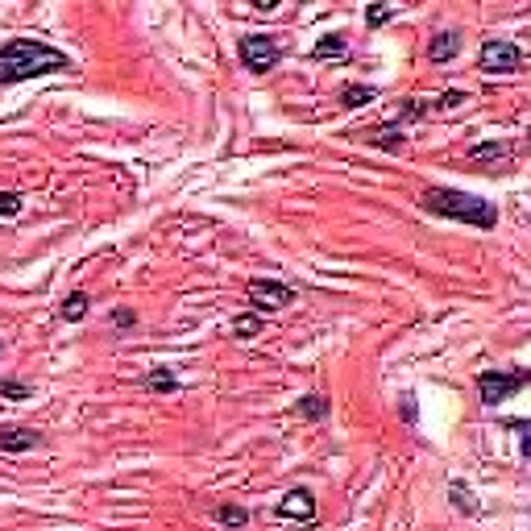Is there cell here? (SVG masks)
<instances>
[{
  "instance_id": "cell-1",
  "label": "cell",
  "mask_w": 531,
  "mask_h": 531,
  "mask_svg": "<svg viewBox=\"0 0 531 531\" xmlns=\"http://www.w3.org/2000/svg\"><path fill=\"white\" fill-rule=\"evenodd\" d=\"M67 67H71V59L63 50H54L46 42H34V38H17L9 46H0V88L38 79V75H59Z\"/></svg>"
},
{
  "instance_id": "cell-15",
  "label": "cell",
  "mask_w": 531,
  "mask_h": 531,
  "mask_svg": "<svg viewBox=\"0 0 531 531\" xmlns=\"http://www.w3.org/2000/svg\"><path fill=\"white\" fill-rule=\"evenodd\" d=\"M258 332H262V320H258V316H237V320H233V337H237V341H254Z\"/></svg>"
},
{
  "instance_id": "cell-3",
  "label": "cell",
  "mask_w": 531,
  "mask_h": 531,
  "mask_svg": "<svg viewBox=\"0 0 531 531\" xmlns=\"http://www.w3.org/2000/svg\"><path fill=\"white\" fill-rule=\"evenodd\" d=\"M478 71H486V75H515V71H523V54L507 38H486L482 50H478Z\"/></svg>"
},
{
  "instance_id": "cell-9",
  "label": "cell",
  "mask_w": 531,
  "mask_h": 531,
  "mask_svg": "<svg viewBox=\"0 0 531 531\" xmlns=\"http://www.w3.org/2000/svg\"><path fill=\"white\" fill-rule=\"evenodd\" d=\"M42 432L34 428H0V449L5 453H25V449H38Z\"/></svg>"
},
{
  "instance_id": "cell-19",
  "label": "cell",
  "mask_w": 531,
  "mask_h": 531,
  "mask_svg": "<svg viewBox=\"0 0 531 531\" xmlns=\"http://www.w3.org/2000/svg\"><path fill=\"white\" fill-rule=\"evenodd\" d=\"M0 395H5V399H30V386L17 382V378H5V382H0Z\"/></svg>"
},
{
  "instance_id": "cell-14",
  "label": "cell",
  "mask_w": 531,
  "mask_h": 531,
  "mask_svg": "<svg viewBox=\"0 0 531 531\" xmlns=\"http://www.w3.org/2000/svg\"><path fill=\"white\" fill-rule=\"evenodd\" d=\"M212 515H216L220 527H245V523H249V511L237 507V502H225V507H216Z\"/></svg>"
},
{
  "instance_id": "cell-5",
  "label": "cell",
  "mask_w": 531,
  "mask_h": 531,
  "mask_svg": "<svg viewBox=\"0 0 531 531\" xmlns=\"http://www.w3.org/2000/svg\"><path fill=\"white\" fill-rule=\"evenodd\" d=\"M237 50H241V67L254 71V75H266L270 67H278V59H283V46H278L270 34H245Z\"/></svg>"
},
{
  "instance_id": "cell-22",
  "label": "cell",
  "mask_w": 531,
  "mask_h": 531,
  "mask_svg": "<svg viewBox=\"0 0 531 531\" xmlns=\"http://www.w3.org/2000/svg\"><path fill=\"white\" fill-rule=\"evenodd\" d=\"M390 13H395V9H386V5H374V9L366 13V21H370V25H382V21H390Z\"/></svg>"
},
{
  "instance_id": "cell-6",
  "label": "cell",
  "mask_w": 531,
  "mask_h": 531,
  "mask_svg": "<svg viewBox=\"0 0 531 531\" xmlns=\"http://www.w3.org/2000/svg\"><path fill=\"white\" fill-rule=\"evenodd\" d=\"M245 295L258 312H283V307L295 299V291L287 283H274V278H254V283L245 287Z\"/></svg>"
},
{
  "instance_id": "cell-4",
  "label": "cell",
  "mask_w": 531,
  "mask_h": 531,
  "mask_svg": "<svg viewBox=\"0 0 531 531\" xmlns=\"http://www.w3.org/2000/svg\"><path fill=\"white\" fill-rule=\"evenodd\" d=\"M523 386H527V370H486V374H478V395H482L486 407L507 403L511 395H519Z\"/></svg>"
},
{
  "instance_id": "cell-8",
  "label": "cell",
  "mask_w": 531,
  "mask_h": 531,
  "mask_svg": "<svg viewBox=\"0 0 531 531\" xmlns=\"http://www.w3.org/2000/svg\"><path fill=\"white\" fill-rule=\"evenodd\" d=\"M461 46H465V34L440 30V34H432V42H428V59H432V63H449V59H457V54H461Z\"/></svg>"
},
{
  "instance_id": "cell-11",
  "label": "cell",
  "mask_w": 531,
  "mask_h": 531,
  "mask_svg": "<svg viewBox=\"0 0 531 531\" xmlns=\"http://www.w3.org/2000/svg\"><path fill=\"white\" fill-rule=\"evenodd\" d=\"M469 162H473V166H482V162H511V146H507V142L473 146V150H469Z\"/></svg>"
},
{
  "instance_id": "cell-20",
  "label": "cell",
  "mask_w": 531,
  "mask_h": 531,
  "mask_svg": "<svg viewBox=\"0 0 531 531\" xmlns=\"http://www.w3.org/2000/svg\"><path fill=\"white\" fill-rule=\"evenodd\" d=\"M0 212H5V216H17V212H21V195H17V191H0Z\"/></svg>"
},
{
  "instance_id": "cell-10",
  "label": "cell",
  "mask_w": 531,
  "mask_h": 531,
  "mask_svg": "<svg viewBox=\"0 0 531 531\" xmlns=\"http://www.w3.org/2000/svg\"><path fill=\"white\" fill-rule=\"evenodd\" d=\"M366 142L378 146V150H386V154H399L407 146V137H403L399 125H374V129H366Z\"/></svg>"
},
{
  "instance_id": "cell-25",
  "label": "cell",
  "mask_w": 531,
  "mask_h": 531,
  "mask_svg": "<svg viewBox=\"0 0 531 531\" xmlns=\"http://www.w3.org/2000/svg\"><path fill=\"white\" fill-rule=\"evenodd\" d=\"M453 498H457V507H465V511H473V502H469V494H465L461 486H453Z\"/></svg>"
},
{
  "instance_id": "cell-17",
  "label": "cell",
  "mask_w": 531,
  "mask_h": 531,
  "mask_svg": "<svg viewBox=\"0 0 531 531\" xmlns=\"http://www.w3.org/2000/svg\"><path fill=\"white\" fill-rule=\"evenodd\" d=\"M63 316L75 324V320H83V316H88V295H83V291H75L67 303H63Z\"/></svg>"
},
{
  "instance_id": "cell-21",
  "label": "cell",
  "mask_w": 531,
  "mask_h": 531,
  "mask_svg": "<svg viewBox=\"0 0 531 531\" xmlns=\"http://www.w3.org/2000/svg\"><path fill=\"white\" fill-rule=\"evenodd\" d=\"M465 100H469V96H465V92H444V96H440V100H436V108H440V113H449V108H461V104H465Z\"/></svg>"
},
{
  "instance_id": "cell-13",
  "label": "cell",
  "mask_w": 531,
  "mask_h": 531,
  "mask_svg": "<svg viewBox=\"0 0 531 531\" xmlns=\"http://www.w3.org/2000/svg\"><path fill=\"white\" fill-rule=\"evenodd\" d=\"M370 100H378L374 88H361V83H345V88H341V104L345 108H361V104H370Z\"/></svg>"
},
{
  "instance_id": "cell-18",
  "label": "cell",
  "mask_w": 531,
  "mask_h": 531,
  "mask_svg": "<svg viewBox=\"0 0 531 531\" xmlns=\"http://www.w3.org/2000/svg\"><path fill=\"white\" fill-rule=\"evenodd\" d=\"M150 390H158V395H175V390H179V378H175L171 370H158V374H150Z\"/></svg>"
},
{
  "instance_id": "cell-24",
  "label": "cell",
  "mask_w": 531,
  "mask_h": 531,
  "mask_svg": "<svg viewBox=\"0 0 531 531\" xmlns=\"http://www.w3.org/2000/svg\"><path fill=\"white\" fill-rule=\"evenodd\" d=\"M113 324H117V328H133V324H137V316L121 307V312H113Z\"/></svg>"
},
{
  "instance_id": "cell-7",
  "label": "cell",
  "mask_w": 531,
  "mask_h": 531,
  "mask_svg": "<svg viewBox=\"0 0 531 531\" xmlns=\"http://www.w3.org/2000/svg\"><path fill=\"white\" fill-rule=\"evenodd\" d=\"M278 519H303V523H312L316 519V498H312V490H291L283 502H278Z\"/></svg>"
},
{
  "instance_id": "cell-12",
  "label": "cell",
  "mask_w": 531,
  "mask_h": 531,
  "mask_svg": "<svg viewBox=\"0 0 531 531\" xmlns=\"http://www.w3.org/2000/svg\"><path fill=\"white\" fill-rule=\"evenodd\" d=\"M349 54V42L341 34H324L316 46H312V59H345Z\"/></svg>"
},
{
  "instance_id": "cell-23",
  "label": "cell",
  "mask_w": 531,
  "mask_h": 531,
  "mask_svg": "<svg viewBox=\"0 0 531 531\" xmlns=\"http://www.w3.org/2000/svg\"><path fill=\"white\" fill-rule=\"evenodd\" d=\"M424 113H428L424 100H407V104H403V117H424Z\"/></svg>"
},
{
  "instance_id": "cell-16",
  "label": "cell",
  "mask_w": 531,
  "mask_h": 531,
  "mask_svg": "<svg viewBox=\"0 0 531 531\" xmlns=\"http://www.w3.org/2000/svg\"><path fill=\"white\" fill-rule=\"evenodd\" d=\"M299 415H303V419H324V415H328V399H320V395L299 399Z\"/></svg>"
},
{
  "instance_id": "cell-2",
  "label": "cell",
  "mask_w": 531,
  "mask_h": 531,
  "mask_svg": "<svg viewBox=\"0 0 531 531\" xmlns=\"http://www.w3.org/2000/svg\"><path fill=\"white\" fill-rule=\"evenodd\" d=\"M419 204L432 216H444V220H465L473 229H494L498 225V208L482 195H469V191H457V187H428L419 195Z\"/></svg>"
}]
</instances>
